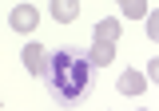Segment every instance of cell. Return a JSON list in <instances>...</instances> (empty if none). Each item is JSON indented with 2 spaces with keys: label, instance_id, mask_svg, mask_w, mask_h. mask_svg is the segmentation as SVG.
Segmentation results:
<instances>
[{
  "label": "cell",
  "instance_id": "obj_1",
  "mask_svg": "<svg viewBox=\"0 0 159 111\" xmlns=\"http://www.w3.org/2000/svg\"><path fill=\"white\" fill-rule=\"evenodd\" d=\"M96 68L88 52L80 48H56L48 55V72H44V83H48V95L56 99L64 111H76L80 103L92 99V87H96Z\"/></svg>",
  "mask_w": 159,
  "mask_h": 111
},
{
  "label": "cell",
  "instance_id": "obj_2",
  "mask_svg": "<svg viewBox=\"0 0 159 111\" xmlns=\"http://www.w3.org/2000/svg\"><path fill=\"white\" fill-rule=\"evenodd\" d=\"M48 55H52V52H48L44 44H36V40L20 48V60H24V68H28L32 75H44V72H48Z\"/></svg>",
  "mask_w": 159,
  "mask_h": 111
},
{
  "label": "cell",
  "instance_id": "obj_3",
  "mask_svg": "<svg viewBox=\"0 0 159 111\" xmlns=\"http://www.w3.org/2000/svg\"><path fill=\"white\" fill-rule=\"evenodd\" d=\"M8 24L16 28V32H32L40 24V12H36V4H16L12 12H8Z\"/></svg>",
  "mask_w": 159,
  "mask_h": 111
},
{
  "label": "cell",
  "instance_id": "obj_4",
  "mask_svg": "<svg viewBox=\"0 0 159 111\" xmlns=\"http://www.w3.org/2000/svg\"><path fill=\"white\" fill-rule=\"evenodd\" d=\"M116 91H119V95H143V91H147V75H143V72H131V68L119 72Z\"/></svg>",
  "mask_w": 159,
  "mask_h": 111
},
{
  "label": "cell",
  "instance_id": "obj_5",
  "mask_svg": "<svg viewBox=\"0 0 159 111\" xmlns=\"http://www.w3.org/2000/svg\"><path fill=\"white\" fill-rule=\"evenodd\" d=\"M88 60H92V68H107V64H111V60H116V44H96V40H92V52H88Z\"/></svg>",
  "mask_w": 159,
  "mask_h": 111
},
{
  "label": "cell",
  "instance_id": "obj_6",
  "mask_svg": "<svg viewBox=\"0 0 159 111\" xmlns=\"http://www.w3.org/2000/svg\"><path fill=\"white\" fill-rule=\"evenodd\" d=\"M119 32H123V24H119V20H99V24H96V36H92V40H96V44H116Z\"/></svg>",
  "mask_w": 159,
  "mask_h": 111
},
{
  "label": "cell",
  "instance_id": "obj_7",
  "mask_svg": "<svg viewBox=\"0 0 159 111\" xmlns=\"http://www.w3.org/2000/svg\"><path fill=\"white\" fill-rule=\"evenodd\" d=\"M76 16H80L76 0H56V4H52V20H60V24H72Z\"/></svg>",
  "mask_w": 159,
  "mask_h": 111
},
{
  "label": "cell",
  "instance_id": "obj_8",
  "mask_svg": "<svg viewBox=\"0 0 159 111\" xmlns=\"http://www.w3.org/2000/svg\"><path fill=\"white\" fill-rule=\"evenodd\" d=\"M123 16H131V20H147V16H151V8H147L143 0H127V4H123Z\"/></svg>",
  "mask_w": 159,
  "mask_h": 111
},
{
  "label": "cell",
  "instance_id": "obj_9",
  "mask_svg": "<svg viewBox=\"0 0 159 111\" xmlns=\"http://www.w3.org/2000/svg\"><path fill=\"white\" fill-rule=\"evenodd\" d=\"M147 36L159 44V8H151V16H147Z\"/></svg>",
  "mask_w": 159,
  "mask_h": 111
},
{
  "label": "cell",
  "instance_id": "obj_10",
  "mask_svg": "<svg viewBox=\"0 0 159 111\" xmlns=\"http://www.w3.org/2000/svg\"><path fill=\"white\" fill-rule=\"evenodd\" d=\"M147 79H151V83H159V55L147 64Z\"/></svg>",
  "mask_w": 159,
  "mask_h": 111
}]
</instances>
